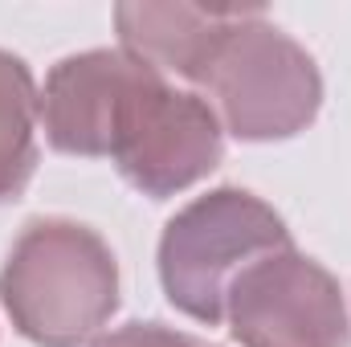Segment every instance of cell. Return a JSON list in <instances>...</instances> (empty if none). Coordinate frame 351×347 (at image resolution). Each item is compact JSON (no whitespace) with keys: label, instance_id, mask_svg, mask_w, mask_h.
<instances>
[{"label":"cell","instance_id":"obj_1","mask_svg":"<svg viewBox=\"0 0 351 347\" xmlns=\"http://www.w3.org/2000/svg\"><path fill=\"white\" fill-rule=\"evenodd\" d=\"M0 302L29 344H86L119 311L114 254L78 221H29L0 265Z\"/></svg>","mask_w":351,"mask_h":347},{"label":"cell","instance_id":"obj_2","mask_svg":"<svg viewBox=\"0 0 351 347\" xmlns=\"http://www.w3.org/2000/svg\"><path fill=\"white\" fill-rule=\"evenodd\" d=\"M217 98L221 127L241 143H274L306 131L323 106L315 58L250 8L213 49L200 82Z\"/></svg>","mask_w":351,"mask_h":347},{"label":"cell","instance_id":"obj_3","mask_svg":"<svg viewBox=\"0 0 351 347\" xmlns=\"http://www.w3.org/2000/svg\"><path fill=\"white\" fill-rule=\"evenodd\" d=\"M286 221L241 188H213L184 204L160 237V282L180 315L217 327L233 278L265 254L290 250Z\"/></svg>","mask_w":351,"mask_h":347},{"label":"cell","instance_id":"obj_4","mask_svg":"<svg viewBox=\"0 0 351 347\" xmlns=\"http://www.w3.org/2000/svg\"><path fill=\"white\" fill-rule=\"evenodd\" d=\"M225 319L241 347H351L339 282L294 246L265 254L233 278Z\"/></svg>","mask_w":351,"mask_h":347},{"label":"cell","instance_id":"obj_5","mask_svg":"<svg viewBox=\"0 0 351 347\" xmlns=\"http://www.w3.org/2000/svg\"><path fill=\"white\" fill-rule=\"evenodd\" d=\"M225 156V131L217 110L192 94L168 86L156 74L131 102L110 164L131 188L152 200H168L213 172Z\"/></svg>","mask_w":351,"mask_h":347},{"label":"cell","instance_id":"obj_6","mask_svg":"<svg viewBox=\"0 0 351 347\" xmlns=\"http://www.w3.org/2000/svg\"><path fill=\"white\" fill-rule=\"evenodd\" d=\"M160 70L127 49H86L62 58L41 90V127L62 156H106L123 131V119L139 90Z\"/></svg>","mask_w":351,"mask_h":347},{"label":"cell","instance_id":"obj_7","mask_svg":"<svg viewBox=\"0 0 351 347\" xmlns=\"http://www.w3.org/2000/svg\"><path fill=\"white\" fill-rule=\"evenodd\" d=\"M250 8H200V4H119L114 29L131 58L147 62L160 74H180L200 82L221 37Z\"/></svg>","mask_w":351,"mask_h":347},{"label":"cell","instance_id":"obj_8","mask_svg":"<svg viewBox=\"0 0 351 347\" xmlns=\"http://www.w3.org/2000/svg\"><path fill=\"white\" fill-rule=\"evenodd\" d=\"M37 119L41 94L29 66L0 49V204L16 200L37 168Z\"/></svg>","mask_w":351,"mask_h":347},{"label":"cell","instance_id":"obj_9","mask_svg":"<svg viewBox=\"0 0 351 347\" xmlns=\"http://www.w3.org/2000/svg\"><path fill=\"white\" fill-rule=\"evenodd\" d=\"M90 347H208L184 331H172L164 323H127L110 335H98Z\"/></svg>","mask_w":351,"mask_h":347}]
</instances>
